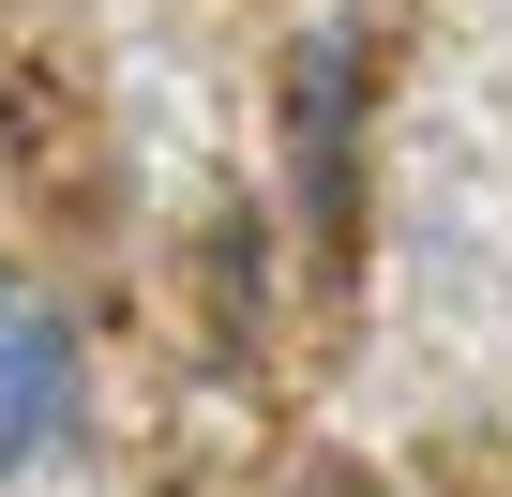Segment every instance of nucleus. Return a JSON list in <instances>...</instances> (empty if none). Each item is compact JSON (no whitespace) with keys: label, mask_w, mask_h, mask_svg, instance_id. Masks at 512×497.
<instances>
[{"label":"nucleus","mask_w":512,"mask_h":497,"mask_svg":"<svg viewBox=\"0 0 512 497\" xmlns=\"http://www.w3.org/2000/svg\"><path fill=\"white\" fill-rule=\"evenodd\" d=\"M76 437V332H61V302L0 257V482L16 467H46Z\"/></svg>","instance_id":"1"}]
</instances>
